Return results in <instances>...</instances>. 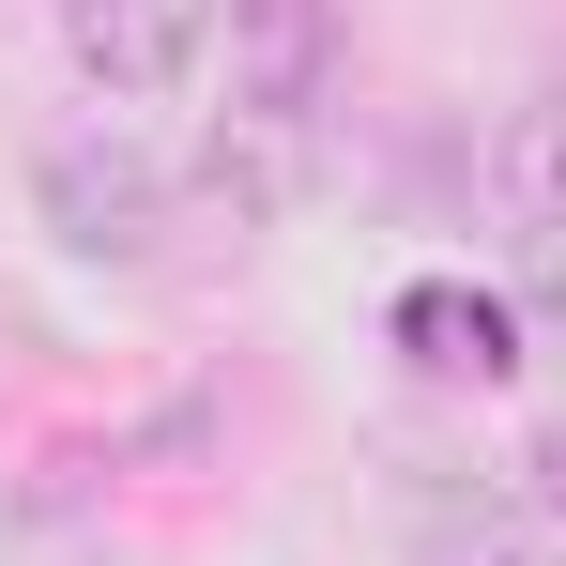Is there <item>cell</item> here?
Instances as JSON below:
<instances>
[{"label": "cell", "mask_w": 566, "mask_h": 566, "mask_svg": "<svg viewBox=\"0 0 566 566\" xmlns=\"http://www.w3.org/2000/svg\"><path fill=\"white\" fill-rule=\"evenodd\" d=\"M31 214H46V245H77V261H154L169 214H185V169H169L154 138H123V107H107V123H62V138L31 154Z\"/></svg>", "instance_id": "6da1fadb"}, {"label": "cell", "mask_w": 566, "mask_h": 566, "mask_svg": "<svg viewBox=\"0 0 566 566\" xmlns=\"http://www.w3.org/2000/svg\"><path fill=\"white\" fill-rule=\"evenodd\" d=\"M214 62H230V107L322 123L337 77H353V15L337 0H214Z\"/></svg>", "instance_id": "7a4b0ae2"}, {"label": "cell", "mask_w": 566, "mask_h": 566, "mask_svg": "<svg viewBox=\"0 0 566 566\" xmlns=\"http://www.w3.org/2000/svg\"><path fill=\"white\" fill-rule=\"evenodd\" d=\"M62 62H77V93L154 107L214 62V0H62Z\"/></svg>", "instance_id": "3957f363"}, {"label": "cell", "mask_w": 566, "mask_h": 566, "mask_svg": "<svg viewBox=\"0 0 566 566\" xmlns=\"http://www.w3.org/2000/svg\"><path fill=\"white\" fill-rule=\"evenodd\" d=\"M306 169H322V123H276V107H214L185 138V199L214 230H291L306 214Z\"/></svg>", "instance_id": "277c9868"}, {"label": "cell", "mask_w": 566, "mask_h": 566, "mask_svg": "<svg viewBox=\"0 0 566 566\" xmlns=\"http://www.w3.org/2000/svg\"><path fill=\"white\" fill-rule=\"evenodd\" d=\"M398 552H413V566H566V536L521 505V490L444 474V490H413V505H398Z\"/></svg>", "instance_id": "5b68a950"}, {"label": "cell", "mask_w": 566, "mask_h": 566, "mask_svg": "<svg viewBox=\"0 0 566 566\" xmlns=\"http://www.w3.org/2000/svg\"><path fill=\"white\" fill-rule=\"evenodd\" d=\"M398 353H413L429 382H505L521 368V322H505L490 291H460V276H413L398 291Z\"/></svg>", "instance_id": "8992f818"}, {"label": "cell", "mask_w": 566, "mask_h": 566, "mask_svg": "<svg viewBox=\"0 0 566 566\" xmlns=\"http://www.w3.org/2000/svg\"><path fill=\"white\" fill-rule=\"evenodd\" d=\"M505 199H521L536 230H566V93H536L505 123Z\"/></svg>", "instance_id": "52a82bcc"}, {"label": "cell", "mask_w": 566, "mask_h": 566, "mask_svg": "<svg viewBox=\"0 0 566 566\" xmlns=\"http://www.w3.org/2000/svg\"><path fill=\"white\" fill-rule=\"evenodd\" d=\"M521 505L566 536V429H536V444H521Z\"/></svg>", "instance_id": "ba28073f"}]
</instances>
